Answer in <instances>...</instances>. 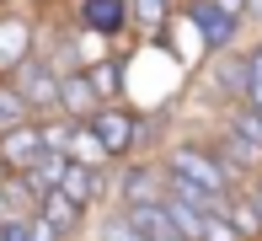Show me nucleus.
Segmentation results:
<instances>
[{
	"instance_id": "1",
	"label": "nucleus",
	"mask_w": 262,
	"mask_h": 241,
	"mask_svg": "<svg viewBox=\"0 0 262 241\" xmlns=\"http://www.w3.org/2000/svg\"><path fill=\"white\" fill-rule=\"evenodd\" d=\"M11 81H16V91L32 102V113H64V107H59V96H64V70L49 65L43 54H32L27 65H16Z\"/></svg>"
},
{
	"instance_id": "2",
	"label": "nucleus",
	"mask_w": 262,
	"mask_h": 241,
	"mask_svg": "<svg viewBox=\"0 0 262 241\" xmlns=\"http://www.w3.org/2000/svg\"><path fill=\"white\" fill-rule=\"evenodd\" d=\"M166 177H187V183H198L209 193L230 188V172H225L220 150H204V145H177V150L166 155Z\"/></svg>"
},
{
	"instance_id": "3",
	"label": "nucleus",
	"mask_w": 262,
	"mask_h": 241,
	"mask_svg": "<svg viewBox=\"0 0 262 241\" xmlns=\"http://www.w3.org/2000/svg\"><path fill=\"white\" fill-rule=\"evenodd\" d=\"M225 150L230 155H241L246 166H257L262 161V113L252 102H241V107H230V118H225Z\"/></svg>"
},
{
	"instance_id": "4",
	"label": "nucleus",
	"mask_w": 262,
	"mask_h": 241,
	"mask_svg": "<svg viewBox=\"0 0 262 241\" xmlns=\"http://www.w3.org/2000/svg\"><path fill=\"white\" fill-rule=\"evenodd\" d=\"M86 124L97 129V139L107 145V155H134V150H139V118L128 113V107L107 102L97 118H86Z\"/></svg>"
},
{
	"instance_id": "5",
	"label": "nucleus",
	"mask_w": 262,
	"mask_h": 241,
	"mask_svg": "<svg viewBox=\"0 0 262 241\" xmlns=\"http://www.w3.org/2000/svg\"><path fill=\"white\" fill-rule=\"evenodd\" d=\"M49 155V145H43V129L38 124H21L11 129V134H0V161H6V172H38V161Z\"/></svg>"
},
{
	"instance_id": "6",
	"label": "nucleus",
	"mask_w": 262,
	"mask_h": 241,
	"mask_svg": "<svg viewBox=\"0 0 262 241\" xmlns=\"http://www.w3.org/2000/svg\"><path fill=\"white\" fill-rule=\"evenodd\" d=\"M187 16H193L198 38L209 43V54H225V48L235 43V32H241V22H235L225 6H214V0H193V6H187Z\"/></svg>"
},
{
	"instance_id": "7",
	"label": "nucleus",
	"mask_w": 262,
	"mask_h": 241,
	"mask_svg": "<svg viewBox=\"0 0 262 241\" xmlns=\"http://www.w3.org/2000/svg\"><path fill=\"white\" fill-rule=\"evenodd\" d=\"M166 183H171V177L156 172V166H123V177H118V198H123V209L166 204Z\"/></svg>"
},
{
	"instance_id": "8",
	"label": "nucleus",
	"mask_w": 262,
	"mask_h": 241,
	"mask_svg": "<svg viewBox=\"0 0 262 241\" xmlns=\"http://www.w3.org/2000/svg\"><path fill=\"white\" fill-rule=\"evenodd\" d=\"M128 22H134V6H128V0H80V27L86 32L118 38V32H128Z\"/></svg>"
},
{
	"instance_id": "9",
	"label": "nucleus",
	"mask_w": 262,
	"mask_h": 241,
	"mask_svg": "<svg viewBox=\"0 0 262 241\" xmlns=\"http://www.w3.org/2000/svg\"><path fill=\"white\" fill-rule=\"evenodd\" d=\"M59 107H64V118H80V124H86V118H97L107 102H102V91H97V81H91V75L70 70V75H64V96H59Z\"/></svg>"
},
{
	"instance_id": "10",
	"label": "nucleus",
	"mask_w": 262,
	"mask_h": 241,
	"mask_svg": "<svg viewBox=\"0 0 262 241\" xmlns=\"http://www.w3.org/2000/svg\"><path fill=\"white\" fill-rule=\"evenodd\" d=\"M32 59V22L27 16H0V70H16Z\"/></svg>"
},
{
	"instance_id": "11",
	"label": "nucleus",
	"mask_w": 262,
	"mask_h": 241,
	"mask_svg": "<svg viewBox=\"0 0 262 241\" xmlns=\"http://www.w3.org/2000/svg\"><path fill=\"white\" fill-rule=\"evenodd\" d=\"M38 220H49L54 225V231H80V220H86V204H75V198H70V193H43V204H38Z\"/></svg>"
},
{
	"instance_id": "12",
	"label": "nucleus",
	"mask_w": 262,
	"mask_h": 241,
	"mask_svg": "<svg viewBox=\"0 0 262 241\" xmlns=\"http://www.w3.org/2000/svg\"><path fill=\"white\" fill-rule=\"evenodd\" d=\"M123 214H128L150 241H182V231H177V220H171L166 204H139V209H123Z\"/></svg>"
},
{
	"instance_id": "13",
	"label": "nucleus",
	"mask_w": 262,
	"mask_h": 241,
	"mask_svg": "<svg viewBox=\"0 0 262 241\" xmlns=\"http://www.w3.org/2000/svg\"><path fill=\"white\" fill-rule=\"evenodd\" d=\"M225 214H230V225L241 231V241H257L262 236V209H257L252 193H241V198L230 193V198H225Z\"/></svg>"
},
{
	"instance_id": "14",
	"label": "nucleus",
	"mask_w": 262,
	"mask_h": 241,
	"mask_svg": "<svg viewBox=\"0 0 262 241\" xmlns=\"http://www.w3.org/2000/svg\"><path fill=\"white\" fill-rule=\"evenodd\" d=\"M21 124H32V102L16 91V81H0V134H11Z\"/></svg>"
},
{
	"instance_id": "15",
	"label": "nucleus",
	"mask_w": 262,
	"mask_h": 241,
	"mask_svg": "<svg viewBox=\"0 0 262 241\" xmlns=\"http://www.w3.org/2000/svg\"><path fill=\"white\" fill-rule=\"evenodd\" d=\"M70 161H80V166H107L113 155H107V145L97 139V129H91V124H75V139H70Z\"/></svg>"
},
{
	"instance_id": "16",
	"label": "nucleus",
	"mask_w": 262,
	"mask_h": 241,
	"mask_svg": "<svg viewBox=\"0 0 262 241\" xmlns=\"http://www.w3.org/2000/svg\"><path fill=\"white\" fill-rule=\"evenodd\" d=\"M64 172H70V155L49 150V155L38 161V172H27V177L38 183V193H54V188H64Z\"/></svg>"
},
{
	"instance_id": "17",
	"label": "nucleus",
	"mask_w": 262,
	"mask_h": 241,
	"mask_svg": "<svg viewBox=\"0 0 262 241\" xmlns=\"http://www.w3.org/2000/svg\"><path fill=\"white\" fill-rule=\"evenodd\" d=\"M91 81H97L102 102H118V86H123V70H118V59H91Z\"/></svg>"
},
{
	"instance_id": "18",
	"label": "nucleus",
	"mask_w": 262,
	"mask_h": 241,
	"mask_svg": "<svg viewBox=\"0 0 262 241\" xmlns=\"http://www.w3.org/2000/svg\"><path fill=\"white\" fill-rule=\"evenodd\" d=\"M134 6V22L145 32H166V11H171V0H128Z\"/></svg>"
},
{
	"instance_id": "19",
	"label": "nucleus",
	"mask_w": 262,
	"mask_h": 241,
	"mask_svg": "<svg viewBox=\"0 0 262 241\" xmlns=\"http://www.w3.org/2000/svg\"><path fill=\"white\" fill-rule=\"evenodd\" d=\"M198 241H241V231L230 225V214H225V204L220 209H209V220H204V236Z\"/></svg>"
},
{
	"instance_id": "20",
	"label": "nucleus",
	"mask_w": 262,
	"mask_h": 241,
	"mask_svg": "<svg viewBox=\"0 0 262 241\" xmlns=\"http://www.w3.org/2000/svg\"><path fill=\"white\" fill-rule=\"evenodd\" d=\"M38 236V214H11L0 220V241H32Z\"/></svg>"
},
{
	"instance_id": "21",
	"label": "nucleus",
	"mask_w": 262,
	"mask_h": 241,
	"mask_svg": "<svg viewBox=\"0 0 262 241\" xmlns=\"http://www.w3.org/2000/svg\"><path fill=\"white\" fill-rule=\"evenodd\" d=\"M102 241H150V236L139 231V225L128 220V214H113V220L102 225Z\"/></svg>"
},
{
	"instance_id": "22",
	"label": "nucleus",
	"mask_w": 262,
	"mask_h": 241,
	"mask_svg": "<svg viewBox=\"0 0 262 241\" xmlns=\"http://www.w3.org/2000/svg\"><path fill=\"white\" fill-rule=\"evenodd\" d=\"M32 241H64V231H54L49 220H38V236H32Z\"/></svg>"
},
{
	"instance_id": "23",
	"label": "nucleus",
	"mask_w": 262,
	"mask_h": 241,
	"mask_svg": "<svg viewBox=\"0 0 262 241\" xmlns=\"http://www.w3.org/2000/svg\"><path fill=\"white\" fill-rule=\"evenodd\" d=\"M252 198H257V209H262V183H257V188H252Z\"/></svg>"
},
{
	"instance_id": "24",
	"label": "nucleus",
	"mask_w": 262,
	"mask_h": 241,
	"mask_svg": "<svg viewBox=\"0 0 262 241\" xmlns=\"http://www.w3.org/2000/svg\"><path fill=\"white\" fill-rule=\"evenodd\" d=\"M6 177H11V172H6V161H0V183H6Z\"/></svg>"
},
{
	"instance_id": "25",
	"label": "nucleus",
	"mask_w": 262,
	"mask_h": 241,
	"mask_svg": "<svg viewBox=\"0 0 262 241\" xmlns=\"http://www.w3.org/2000/svg\"><path fill=\"white\" fill-rule=\"evenodd\" d=\"M187 6H193V0H187Z\"/></svg>"
}]
</instances>
